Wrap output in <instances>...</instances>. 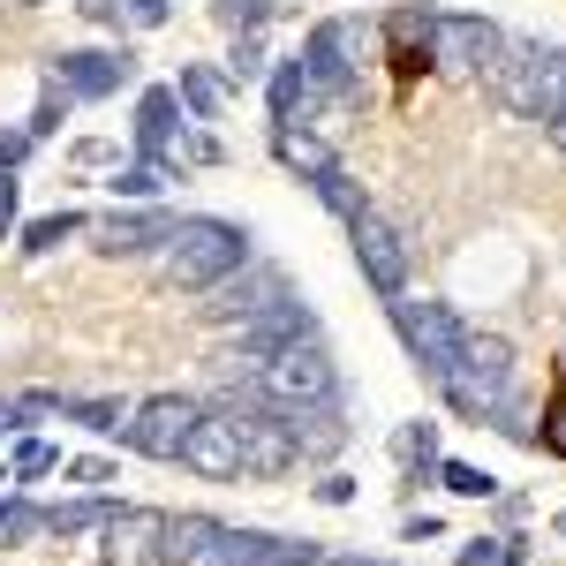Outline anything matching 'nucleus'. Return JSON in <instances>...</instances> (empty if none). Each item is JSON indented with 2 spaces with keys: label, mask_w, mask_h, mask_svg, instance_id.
Returning <instances> with one entry per match:
<instances>
[{
  "label": "nucleus",
  "mask_w": 566,
  "mask_h": 566,
  "mask_svg": "<svg viewBox=\"0 0 566 566\" xmlns=\"http://www.w3.org/2000/svg\"><path fill=\"white\" fill-rule=\"evenodd\" d=\"M197 416H205L197 400H181V392H151L129 423H122V438H129L144 461H181V446H189V431H197Z\"/></svg>",
  "instance_id": "6e6552de"
},
{
  "label": "nucleus",
  "mask_w": 566,
  "mask_h": 566,
  "mask_svg": "<svg viewBox=\"0 0 566 566\" xmlns=\"http://www.w3.org/2000/svg\"><path fill=\"white\" fill-rule=\"evenodd\" d=\"M91 234H98V250H106V258H144L151 242H167V234H175V212H114V219H98Z\"/></svg>",
  "instance_id": "f3484780"
},
{
  "label": "nucleus",
  "mask_w": 566,
  "mask_h": 566,
  "mask_svg": "<svg viewBox=\"0 0 566 566\" xmlns=\"http://www.w3.org/2000/svg\"><path fill=\"white\" fill-rule=\"evenodd\" d=\"M227 423H234V446H242V476H287L303 461L280 408H264V400H227Z\"/></svg>",
  "instance_id": "0eeeda50"
},
{
  "label": "nucleus",
  "mask_w": 566,
  "mask_h": 566,
  "mask_svg": "<svg viewBox=\"0 0 566 566\" xmlns=\"http://www.w3.org/2000/svg\"><path fill=\"white\" fill-rule=\"evenodd\" d=\"M392 453H400L408 469H416V461H431V453H438V423H408V431L392 438Z\"/></svg>",
  "instance_id": "72a5a7b5"
},
{
  "label": "nucleus",
  "mask_w": 566,
  "mask_h": 566,
  "mask_svg": "<svg viewBox=\"0 0 566 566\" xmlns=\"http://www.w3.org/2000/svg\"><path fill=\"white\" fill-rule=\"evenodd\" d=\"M272 151H280V167H295V175H325V167H340L333 159V144L325 136H310V129H272Z\"/></svg>",
  "instance_id": "5701e85b"
},
{
  "label": "nucleus",
  "mask_w": 566,
  "mask_h": 566,
  "mask_svg": "<svg viewBox=\"0 0 566 566\" xmlns=\"http://www.w3.org/2000/svg\"><path fill=\"white\" fill-rule=\"evenodd\" d=\"M317 333V317H310L295 295H280L272 310H258V317H242V355H280L287 340H310Z\"/></svg>",
  "instance_id": "2eb2a0df"
},
{
  "label": "nucleus",
  "mask_w": 566,
  "mask_h": 566,
  "mask_svg": "<svg viewBox=\"0 0 566 566\" xmlns=\"http://www.w3.org/2000/svg\"><path fill=\"white\" fill-rule=\"evenodd\" d=\"M536 438H544V453H559V461H566V386L544 400V431H536Z\"/></svg>",
  "instance_id": "e433bc0d"
},
{
  "label": "nucleus",
  "mask_w": 566,
  "mask_h": 566,
  "mask_svg": "<svg viewBox=\"0 0 566 566\" xmlns=\"http://www.w3.org/2000/svg\"><path fill=\"white\" fill-rule=\"evenodd\" d=\"M159 181H167L159 159H136L129 175H114V189H122V197H159Z\"/></svg>",
  "instance_id": "f704fd0d"
},
{
  "label": "nucleus",
  "mask_w": 566,
  "mask_h": 566,
  "mask_svg": "<svg viewBox=\"0 0 566 566\" xmlns=\"http://www.w3.org/2000/svg\"><path fill=\"white\" fill-rule=\"evenodd\" d=\"M317 98H325V91L310 84L303 53H295V61H280V69H272V122H280V129H295V122H303V114H310V106H317Z\"/></svg>",
  "instance_id": "412c9836"
},
{
  "label": "nucleus",
  "mask_w": 566,
  "mask_h": 566,
  "mask_svg": "<svg viewBox=\"0 0 566 566\" xmlns=\"http://www.w3.org/2000/svg\"><path fill=\"white\" fill-rule=\"evenodd\" d=\"M76 8H84L91 23H122V0H76Z\"/></svg>",
  "instance_id": "a19ab883"
},
{
  "label": "nucleus",
  "mask_w": 566,
  "mask_h": 566,
  "mask_svg": "<svg viewBox=\"0 0 566 566\" xmlns=\"http://www.w3.org/2000/svg\"><path fill=\"white\" fill-rule=\"evenodd\" d=\"M280 423H287V438H295V453H340V438H348V423H340V408L333 400H317V408H280Z\"/></svg>",
  "instance_id": "6ab92c4d"
},
{
  "label": "nucleus",
  "mask_w": 566,
  "mask_h": 566,
  "mask_svg": "<svg viewBox=\"0 0 566 566\" xmlns=\"http://www.w3.org/2000/svg\"><path fill=\"white\" fill-rule=\"evenodd\" d=\"M0 514H8V491H0Z\"/></svg>",
  "instance_id": "de8ad7c7"
},
{
  "label": "nucleus",
  "mask_w": 566,
  "mask_h": 566,
  "mask_svg": "<svg viewBox=\"0 0 566 566\" xmlns=\"http://www.w3.org/2000/svg\"><path fill=\"white\" fill-rule=\"evenodd\" d=\"M114 499H69V506H45V536H84V528H106Z\"/></svg>",
  "instance_id": "b1692460"
},
{
  "label": "nucleus",
  "mask_w": 566,
  "mask_h": 566,
  "mask_svg": "<svg viewBox=\"0 0 566 566\" xmlns=\"http://www.w3.org/2000/svg\"><path fill=\"white\" fill-rule=\"evenodd\" d=\"M181 461H189L197 476H242V446H234L227 408H205V416H197V431H189V446H181Z\"/></svg>",
  "instance_id": "4468645a"
},
{
  "label": "nucleus",
  "mask_w": 566,
  "mask_h": 566,
  "mask_svg": "<svg viewBox=\"0 0 566 566\" xmlns=\"http://www.w3.org/2000/svg\"><path fill=\"white\" fill-rule=\"evenodd\" d=\"M159 528H167V514H151V506H114L106 514V566H159Z\"/></svg>",
  "instance_id": "f8f14e48"
},
{
  "label": "nucleus",
  "mask_w": 566,
  "mask_h": 566,
  "mask_svg": "<svg viewBox=\"0 0 566 566\" xmlns=\"http://www.w3.org/2000/svg\"><path fill=\"white\" fill-rule=\"evenodd\" d=\"M317 499H325V506H348L355 483H348V476H325V483H317Z\"/></svg>",
  "instance_id": "ea45409f"
},
{
  "label": "nucleus",
  "mask_w": 566,
  "mask_h": 566,
  "mask_svg": "<svg viewBox=\"0 0 566 566\" xmlns=\"http://www.w3.org/2000/svg\"><path fill=\"white\" fill-rule=\"evenodd\" d=\"M61 416H76L84 431H122V423H129L114 400H61Z\"/></svg>",
  "instance_id": "2f4dec72"
},
{
  "label": "nucleus",
  "mask_w": 566,
  "mask_h": 566,
  "mask_svg": "<svg viewBox=\"0 0 566 566\" xmlns=\"http://www.w3.org/2000/svg\"><path fill=\"white\" fill-rule=\"evenodd\" d=\"M61 114H69V91H61V98L45 91V98H39V114L23 122V129H31V144H39V136H53V129H61Z\"/></svg>",
  "instance_id": "4c0bfd02"
},
{
  "label": "nucleus",
  "mask_w": 566,
  "mask_h": 566,
  "mask_svg": "<svg viewBox=\"0 0 566 566\" xmlns=\"http://www.w3.org/2000/svg\"><path fill=\"white\" fill-rule=\"evenodd\" d=\"M348 234H355V264H363V280H370L386 303H392V295H408V242L392 234L386 219L363 205V212L348 219Z\"/></svg>",
  "instance_id": "1a4fd4ad"
},
{
  "label": "nucleus",
  "mask_w": 566,
  "mask_h": 566,
  "mask_svg": "<svg viewBox=\"0 0 566 566\" xmlns=\"http://www.w3.org/2000/svg\"><path fill=\"white\" fill-rule=\"evenodd\" d=\"M175 136H181V91L151 84L136 98V151L144 159H175Z\"/></svg>",
  "instance_id": "dca6fc26"
},
{
  "label": "nucleus",
  "mask_w": 566,
  "mask_h": 566,
  "mask_svg": "<svg viewBox=\"0 0 566 566\" xmlns=\"http://www.w3.org/2000/svg\"><path fill=\"white\" fill-rule=\"evenodd\" d=\"M499 98L514 106V114H528V122H552L566 106V45H544V39H528L514 45L506 39V61H499Z\"/></svg>",
  "instance_id": "7ed1b4c3"
},
{
  "label": "nucleus",
  "mask_w": 566,
  "mask_h": 566,
  "mask_svg": "<svg viewBox=\"0 0 566 566\" xmlns=\"http://www.w3.org/2000/svg\"><path fill=\"white\" fill-rule=\"evenodd\" d=\"M15 431V400H0V438Z\"/></svg>",
  "instance_id": "49530a36"
},
{
  "label": "nucleus",
  "mask_w": 566,
  "mask_h": 566,
  "mask_svg": "<svg viewBox=\"0 0 566 566\" xmlns=\"http://www.w3.org/2000/svg\"><path fill=\"white\" fill-rule=\"evenodd\" d=\"M392 325H400L408 355H416L438 386H446V378H453V363H461V340H469V333H461V317H453L446 303H408V295H392Z\"/></svg>",
  "instance_id": "39448f33"
},
{
  "label": "nucleus",
  "mask_w": 566,
  "mask_h": 566,
  "mask_svg": "<svg viewBox=\"0 0 566 566\" xmlns=\"http://www.w3.org/2000/svg\"><path fill=\"white\" fill-rule=\"evenodd\" d=\"M53 76H61L69 98H106V91H122L136 76V53H61Z\"/></svg>",
  "instance_id": "ddd939ff"
},
{
  "label": "nucleus",
  "mask_w": 566,
  "mask_h": 566,
  "mask_svg": "<svg viewBox=\"0 0 566 566\" xmlns=\"http://www.w3.org/2000/svg\"><path fill=\"white\" fill-rule=\"evenodd\" d=\"M559 536H566V514H559Z\"/></svg>",
  "instance_id": "09e8293b"
},
{
  "label": "nucleus",
  "mask_w": 566,
  "mask_h": 566,
  "mask_svg": "<svg viewBox=\"0 0 566 566\" xmlns=\"http://www.w3.org/2000/svg\"><path fill=\"white\" fill-rule=\"evenodd\" d=\"M461 566H522V536H469Z\"/></svg>",
  "instance_id": "cd10ccee"
},
{
  "label": "nucleus",
  "mask_w": 566,
  "mask_h": 566,
  "mask_svg": "<svg viewBox=\"0 0 566 566\" xmlns=\"http://www.w3.org/2000/svg\"><path fill=\"white\" fill-rule=\"evenodd\" d=\"M69 234H84V212H45V219H31V227H23V250H31V258H45V250H61Z\"/></svg>",
  "instance_id": "393cba45"
},
{
  "label": "nucleus",
  "mask_w": 566,
  "mask_h": 566,
  "mask_svg": "<svg viewBox=\"0 0 566 566\" xmlns=\"http://www.w3.org/2000/svg\"><path fill=\"white\" fill-rule=\"evenodd\" d=\"M212 15L234 31V39H242V31H258L264 15H272V0H212Z\"/></svg>",
  "instance_id": "473e14b6"
},
{
  "label": "nucleus",
  "mask_w": 566,
  "mask_h": 566,
  "mask_svg": "<svg viewBox=\"0 0 566 566\" xmlns=\"http://www.w3.org/2000/svg\"><path fill=\"white\" fill-rule=\"evenodd\" d=\"M431 61L453 76H499L506 61V31L483 15H431Z\"/></svg>",
  "instance_id": "423d86ee"
},
{
  "label": "nucleus",
  "mask_w": 566,
  "mask_h": 566,
  "mask_svg": "<svg viewBox=\"0 0 566 566\" xmlns=\"http://www.w3.org/2000/svg\"><path fill=\"white\" fill-rule=\"evenodd\" d=\"M31 536H45V506L8 499V514H0V544H31Z\"/></svg>",
  "instance_id": "c756f323"
},
{
  "label": "nucleus",
  "mask_w": 566,
  "mask_h": 566,
  "mask_svg": "<svg viewBox=\"0 0 566 566\" xmlns=\"http://www.w3.org/2000/svg\"><path fill=\"white\" fill-rule=\"evenodd\" d=\"M280 295H287V287H280V272H264V264L250 272V280H234V272H227V287H219V303H212V325H242V317L272 310Z\"/></svg>",
  "instance_id": "a211bd4d"
},
{
  "label": "nucleus",
  "mask_w": 566,
  "mask_h": 566,
  "mask_svg": "<svg viewBox=\"0 0 566 566\" xmlns=\"http://www.w3.org/2000/svg\"><path fill=\"white\" fill-rule=\"evenodd\" d=\"M446 392H453V408H491V416H506V392H514V348L506 340H491V333H469L461 340V363H453V378H446Z\"/></svg>",
  "instance_id": "20e7f679"
},
{
  "label": "nucleus",
  "mask_w": 566,
  "mask_h": 566,
  "mask_svg": "<svg viewBox=\"0 0 566 566\" xmlns=\"http://www.w3.org/2000/svg\"><path fill=\"white\" fill-rule=\"evenodd\" d=\"M303 566H386V559H355V552H348V559H340V552H310Z\"/></svg>",
  "instance_id": "c03bdc74"
},
{
  "label": "nucleus",
  "mask_w": 566,
  "mask_h": 566,
  "mask_svg": "<svg viewBox=\"0 0 566 566\" xmlns=\"http://www.w3.org/2000/svg\"><path fill=\"white\" fill-rule=\"evenodd\" d=\"M53 469H61V453H53L45 438H23V446H15V469H8V476H15V483H39V476H53Z\"/></svg>",
  "instance_id": "c85d7f7f"
},
{
  "label": "nucleus",
  "mask_w": 566,
  "mask_h": 566,
  "mask_svg": "<svg viewBox=\"0 0 566 566\" xmlns=\"http://www.w3.org/2000/svg\"><path fill=\"white\" fill-rule=\"evenodd\" d=\"M310 544H287V536H264V528H212V544L197 552V566H303Z\"/></svg>",
  "instance_id": "9b49d317"
},
{
  "label": "nucleus",
  "mask_w": 566,
  "mask_h": 566,
  "mask_svg": "<svg viewBox=\"0 0 566 566\" xmlns=\"http://www.w3.org/2000/svg\"><path fill=\"white\" fill-rule=\"evenodd\" d=\"M386 39H392V69L400 76H423L431 69V8H400L386 23Z\"/></svg>",
  "instance_id": "aec40b11"
},
{
  "label": "nucleus",
  "mask_w": 566,
  "mask_h": 566,
  "mask_svg": "<svg viewBox=\"0 0 566 566\" xmlns=\"http://www.w3.org/2000/svg\"><path fill=\"white\" fill-rule=\"evenodd\" d=\"M310 189L325 197V212H340V219H355V212H363V189L348 181V167H325V175L310 181Z\"/></svg>",
  "instance_id": "bb28decb"
},
{
  "label": "nucleus",
  "mask_w": 566,
  "mask_h": 566,
  "mask_svg": "<svg viewBox=\"0 0 566 566\" xmlns=\"http://www.w3.org/2000/svg\"><path fill=\"white\" fill-rule=\"evenodd\" d=\"M31 151V129H0V167H15Z\"/></svg>",
  "instance_id": "58836bf2"
},
{
  "label": "nucleus",
  "mask_w": 566,
  "mask_h": 566,
  "mask_svg": "<svg viewBox=\"0 0 566 566\" xmlns=\"http://www.w3.org/2000/svg\"><path fill=\"white\" fill-rule=\"evenodd\" d=\"M15 219V167H0V227Z\"/></svg>",
  "instance_id": "37998d69"
},
{
  "label": "nucleus",
  "mask_w": 566,
  "mask_h": 566,
  "mask_svg": "<svg viewBox=\"0 0 566 566\" xmlns=\"http://www.w3.org/2000/svg\"><path fill=\"white\" fill-rule=\"evenodd\" d=\"M181 106H189V114H197V122H219V98H227V91H219V76L212 69H181Z\"/></svg>",
  "instance_id": "a878e982"
},
{
  "label": "nucleus",
  "mask_w": 566,
  "mask_h": 566,
  "mask_svg": "<svg viewBox=\"0 0 566 566\" xmlns=\"http://www.w3.org/2000/svg\"><path fill=\"white\" fill-rule=\"evenodd\" d=\"M250 392L264 408H317V400H340V370H333V355L317 348V333H310V340H287L280 355H264Z\"/></svg>",
  "instance_id": "f03ea898"
},
{
  "label": "nucleus",
  "mask_w": 566,
  "mask_h": 566,
  "mask_svg": "<svg viewBox=\"0 0 566 566\" xmlns=\"http://www.w3.org/2000/svg\"><path fill=\"white\" fill-rule=\"evenodd\" d=\"M544 136H552V144H559V151H566V106H559V114H552V122H544Z\"/></svg>",
  "instance_id": "a18cd8bd"
},
{
  "label": "nucleus",
  "mask_w": 566,
  "mask_h": 566,
  "mask_svg": "<svg viewBox=\"0 0 566 566\" xmlns=\"http://www.w3.org/2000/svg\"><path fill=\"white\" fill-rule=\"evenodd\" d=\"M242 264H250V234L234 219H212V212L175 219V234H167V280L175 287H219Z\"/></svg>",
  "instance_id": "f257e3e1"
},
{
  "label": "nucleus",
  "mask_w": 566,
  "mask_h": 566,
  "mask_svg": "<svg viewBox=\"0 0 566 566\" xmlns=\"http://www.w3.org/2000/svg\"><path fill=\"white\" fill-rule=\"evenodd\" d=\"M212 514H167V528H159V566H197V552L212 544Z\"/></svg>",
  "instance_id": "4be33fe9"
},
{
  "label": "nucleus",
  "mask_w": 566,
  "mask_h": 566,
  "mask_svg": "<svg viewBox=\"0 0 566 566\" xmlns=\"http://www.w3.org/2000/svg\"><path fill=\"white\" fill-rule=\"evenodd\" d=\"M227 76H234V84H250V76H264V45L250 39V31H242V39H234V53H227Z\"/></svg>",
  "instance_id": "c9c22d12"
},
{
  "label": "nucleus",
  "mask_w": 566,
  "mask_h": 566,
  "mask_svg": "<svg viewBox=\"0 0 566 566\" xmlns=\"http://www.w3.org/2000/svg\"><path fill=\"white\" fill-rule=\"evenodd\" d=\"M303 69H310V84L317 91H355V69H363V31L355 23H317L303 45Z\"/></svg>",
  "instance_id": "9d476101"
},
{
  "label": "nucleus",
  "mask_w": 566,
  "mask_h": 566,
  "mask_svg": "<svg viewBox=\"0 0 566 566\" xmlns=\"http://www.w3.org/2000/svg\"><path fill=\"white\" fill-rule=\"evenodd\" d=\"M129 15L144 23V31H151V23H167V0H129Z\"/></svg>",
  "instance_id": "79ce46f5"
},
{
  "label": "nucleus",
  "mask_w": 566,
  "mask_h": 566,
  "mask_svg": "<svg viewBox=\"0 0 566 566\" xmlns=\"http://www.w3.org/2000/svg\"><path fill=\"white\" fill-rule=\"evenodd\" d=\"M438 483H446L453 499H491V491H499V483L483 476V469H469V461H446V469H438Z\"/></svg>",
  "instance_id": "7c9ffc66"
}]
</instances>
